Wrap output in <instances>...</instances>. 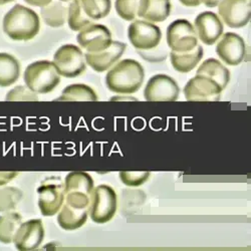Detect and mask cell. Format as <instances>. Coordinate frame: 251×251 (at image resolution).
Listing matches in <instances>:
<instances>
[{
  "label": "cell",
  "instance_id": "1",
  "mask_svg": "<svg viewBox=\"0 0 251 251\" xmlns=\"http://www.w3.org/2000/svg\"><path fill=\"white\" fill-rule=\"evenodd\" d=\"M145 70L135 59H123L116 64L106 75L108 89L117 94L137 93L144 82Z\"/></svg>",
  "mask_w": 251,
  "mask_h": 251
},
{
  "label": "cell",
  "instance_id": "2",
  "mask_svg": "<svg viewBox=\"0 0 251 251\" xmlns=\"http://www.w3.org/2000/svg\"><path fill=\"white\" fill-rule=\"evenodd\" d=\"M39 29V16L24 5H14L3 18V30L12 40H30L37 35Z\"/></svg>",
  "mask_w": 251,
  "mask_h": 251
},
{
  "label": "cell",
  "instance_id": "3",
  "mask_svg": "<svg viewBox=\"0 0 251 251\" xmlns=\"http://www.w3.org/2000/svg\"><path fill=\"white\" fill-rule=\"evenodd\" d=\"M24 79L26 87L35 94H49L59 85L60 75L52 61L38 60L25 69Z\"/></svg>",
  "mask_w": 251,
  "mask_h": 251
},
{
  "label": "cell",
  "instance_id": "4",
  "mask_svg": "<svg viewBox=\"0 0 251 251\" xmlns=\"http://www.w3.org/2000/svg\"><path fill=\"white\" fill-rule=\"evenodd\" d=\"M89 205V215L98 224L111 221L117 212V194L109 185L101 184L94 188Z\"/></svg>",
  "mask_w": 251,
  "mask_h": 251
},
{
  "label": "cell",
  "instance_id": "5",
  "mask_svg": "<svg viewBox=\"0 0 251 251\" xmlns=\"http://www.w3.org/2000/svg\"><path fill=\"white\" fill-rule=\"evenodd\" d=\"M38 207L44 216H54L65 203V182L58 176L46 178L37 188Z\"/></svg>",
  "mask_w": 251,
  "mask_h": 251
},
{
  "label": "cell",
  "instance_id": "6",
  "mask_svg": "<svg viewBox=\"0 0 251 251\" xmlns=\"http://www.w3.org/2000/svg\"><path fill=\"white\" fill-rule=\"evenodd\" d=\"M52 62L57 73L69 78L80 75L87 68L85 53L75 45L60 47L55 51Z\"/></svg>",
  "mask_w": 251,
  "mask_h": 251
},
{
  "label": "cell",
  "instance_id": "7",
  "mask_svg": "<svg viewBox=\"0 0 251 251\" xmlns=\"http://www.w3.org/2000/svg\"><path fill=\"white\" fill-rule=\"evenodd\" d=\"M166 39L171 51L175 52L190 51L198 46V36L195 28L186 19H177L169 25Z\"/></svg>",
  "mask_w": 251,
  "mask_h": 251
},
{
  "label": "cell",
  "instance_id": "8",
  "mask_svg": "<svg viewBox=\"0 0 251 251\" xmlns=\"http://www.w3.org/2000/svg\"><path fill=\"white\" fill-rule=\"evenodd\" d=\"M128 37L133 47L139 50H152L162 40V31L153 23L136 20L128 28Z\"/></svg>",
  "mask_w": 251,
  "mask_h": 251
},
{
  "label": "cell",
  "instance_id": "9",
  "mask_svg": "<svg viewBox=\"0 0 251 251\" xmlns=\"http://www.w3.org/2000/svg\"><path fill=\"white\" fill-rule=\"evenodd\" d=\"M222 89L218 83L203 75H197L186 83L184 96L188 101H218Z\"/></svg>",
  "mask_w": 251,
  "mask_h": 251
},
{
  "label": "cell",
  "instance_id": "10",
  "mask_svg": "<svg viewBox=\"0 0 251 251\" xmlns=\"http://www.w3.org/2000/svg\"><path fill=\"white\" fill-rule=\"evenodd\" d=\"M180 89L177 81L167 75H156L146 85L144 98L148 101H175Z\"/></svg>",
  "mask_w": 251,
  "mask_h": 251
},
{
  "label": "cell",
  "instance_id": "11",
  "mask_svg": "<svg viewBox=\"0 0 251 251\" xmlns=\"http://www.w3.org/2000/svg\"><path fill=\"white\" fill-rule=\"evenodd\" d=\"M218 12L223 23L231 28L247 25L251 18V0H222Z\"/></svg>",
  "mask_w": 251,
  "mask_h": 251
},
{
  "label": "cell",
  "instance_id": "12",
  "mask_svg": "<svg viewBox=\"0 0 251 251\" xmlns=\"http://www.w3.org/2000/svg\"><path fill=\"white\" fill-rule=\"evenodd\" d=\"M77 44L87 52H99L107 49L113 43L110 29L102 25L92 24L82 28L77 36Z\"/></svg>",
  "mask_w": 251,
  "mask_h": 251
},
{
  "label": "cell",
  "instance_id": "13",
  "mask_svg": "<svg viewBox=\"0 0 251 251\" xmlns=\"http://www.w3.org/2000/svg\"><path fill=\"white\" fill-rule=\"evenodd\" d=\"M45 238V228L40 219H32L20 224L14 235L13 243L20 251L37 249Z\"/></svg>",
  "mask_w": 251,
  "mask_h": 251
},
{
  "label": "cell",
  "instance_id": "14",
  "mask_svg": "<svg viewBox=\"0 0 251 251\" xmlns=\"http://www.w3.org/2000/svg\"><path fill=\"white\" fill-rule=\"evenodd\" d=\"M246 47L244 39L234 32H226L216 46V53L228 66H238L245 57Z\"/></svg>",
  "mask_w": 251,
  "mask_h": 251
},
{
  "label": "cell",
  "instance_id": "15",
  "mask_svg": "<svg viewBox=\"0 0 251 251\" xmlns=\"http://www.w3.org/2000/svg\"><path fill=\"white\" fill-rule=\"evenodd\" d=\"M198 38L207 46H213L223 34L224 26L216 13L204 11L200 13L194 23Z\"/></svg>",
  "mask_w": 251,
  "mask_h": 251
},
{
  "label": "cell",
  "instance_id": "16",
  "mask_svg": "<svg viewBox=\"0 0 251 251\" xmlns=\"http://www.w3.org/2000/svg\"><path fill=\"white\" fill-rule=\"evenodd\" d=\"M126 49V44L113 40L109 48L99 52H86V62L97 73H103L117 64Z\"/></svg>",
  "mask_w": 251,
  "mask_h": 251
},
{
  "label": "cell",
  "instance_id": "17",
  "mask_svg": "<svg viewBox=\"0 0 251 251\" xmlns=\"http://www.w3.org/2000/svg\"><path fill=\"white\" fill-rule=\"evenodd\" d=\"M170 0H140L138 16L149 23H162L171 13Z\"/></svg>",
  "mask_w": 251,
  "mask_h": 251
},
{
  "label": "cell",
  "instance_id": "18",
  "mask_svg": "<svg viewBox=\"0 0 251 251\" xmlns=\"http://www.w3.org/2000/svg\"><path fill=\"white\" fill-rule=\"evenodd\" d=\"M89 217V208L78 209L64 203L57 215L58 225L65 230H75L85 225Z\"/></svg>",
  "mask_w": 251,
  "mask_h": 251
},
{
  "label": "cell",
  "instance_id": "19",
  "mask_svg": "<svg viewBox=\"0 0 251 251\" xmlns=\"http://www.w3.org/2000/svg\"><path fill=\"white\" fill-rule=\"evenodd\" d=\"M204 54L203 48L201 46H197L190 51L186 52H175L171 51L170 59L171 64L175 71L182 74H187L193 71L199 65Z\"/></svg>",
  "mask_w": 251,
  "mask_h": 251
},
{
  "label": "cell",
  "instance_id": "20",
  "mask_svg": "<svg viewBox=\"0 0 251 251\" xmlns=\"http://www.w3.org/2000/svg\"><path fill=\"white\" fill-rule=\"evenodd\" d=\"M197 75H203L216 81L220 88L224 90L230 80V73L225 66L215 58H208L204 60L198 68Z\"/></svg>",
  "mask_w": 251,
  "mask_h": 251
},
{
  "label": "cell",
  "instance_id": "21",
  "mask_svg": "<svg viewBox=\"0 0 251 251\" xmlns=\"http://www.w3.org/2000/svg\"><path fill=\"white\" fill-rule=\"evenodd\" d=\"M20 65L18 60L6 52H0V87L12 86L19 78Z\"/></svg>",
  "mask_w": 251,
  "mask_h": 251
},
{
  "label": "cell",
  "instance_id": "22",
  "mask_svg": "<svg viewBox=\"0 0 251 251\" xmlns=\"http://www.w3.org/2000/svg\"><path fill=\"white\" fill-rule=\"evenodd\" d=\"M94 180L89 173L71 172L65 179V190L67 193H82L91 195L94 186Z\"/></svg>",
  "mask_w": 251,
  "mask_h": 251
},
{
  "label": "cell",
  "instance_id": "23",
  "mask_svg": "<svg viewBox=\"0 0 251 251\" xmlns=\"http://www.w3.org/2000/svg\"><path fill=\"white\" fill-rule=\"evenodd\" d=\"M46 25L50 27H60L68 20L69 6H66L61 1H51L40 11Z\"/></svg>",
  "mask_w": 251,
  "mask_h": 251
},
{
  "label": "cell",
  "instance_id": "24",
  "mask_svg": "<svg viewBox=\"0 0 251 251\" xmlns=\"http://www.w3.org/2000/svg\"><path fill=\"white\" fill-rule=\"evenodd\" d=\"M99 100L96 92L83 83H74L68 86L55 100L60 101H97Z\"/></svg>",
  "mask_w": 251,
  "mask_h": 251
},
{
  "label": "cell",
  "instance_id": "25",
  "mask_svg": "<svg viewBox=\"0 0 251 251\" xmlns=\"http://www.w3.org/2000/svg\"><path fill=\"white\" fill-rule=\"evenodd\" d=\"M22 223L23 216L17 212L9 211L0 216V242L4 244L11 243Z\"/></svg>",
  "mask_w": 251,
  "mask_h": 251
},
{
  "label": "cell",
  "instance_id": "26",
  "mask_svg": "<svg viewBox=\"0 0 251 251\" xmlns=\"http://www.w3.org/2000/svg\"><path fill=\"white\" fill-rule=\"evenodd\" d=\"M68 24L70 28L74 31H80L89 25L94 24V20L91 19L83 10L80 0H73L70 3Z\"/></svg>",
  "mask_w": 251,
  "mask_h": 251
},
{
  "label": "cell",
  "instance_id": "27",
  "mask_svg": "<svg viewBox=\"0 0 251 251\" xmlns=\"http://www.w3.org/2000/svg\"><path fill=\"white\" fill-rule=\"evenodd\" d=\"M83 10L93 20H99L109 15L112 2L111 0H80Z\"/></svg>",
  "mask_w": 251,
  "mask_h": 251
},
{
  "label": "cell",
  "instance_id": "28",
  "mask_svg": "<svg viewBox=\"0 0 251 251\" xmlns=\"http://www.w3.org/2000/svg\"><path fill=\"white\" fill-rule=\"evenodd\" d=\"M23 192L15 187L0 188V212H9L18 205L23 199Z\"/></svg>",
  "mask_w": 251,
  "mask_h": 251
},
{
  "label": "cell",
  "instance_id": "29",
  "mask_svg": "<svg viewBox=\"0 0 251 251\" xmlns=\"http://www.w3.org/2000/svg\"><path fill=\"white\" fill-rule=\"evenodd\" d=\"M140 0H116L115 7L119 16L132 22L138 15Z\"/></svg>",
  "mask_w": 251,
  "mask_h": 251
},
{
  "label": "cell",
  "instance_id": "30",
  "mask_svg": "<svg viewBox=\"0 0 251 251\" xmlns=\"http://www.w3.org/2000/svg\"><path fill=\"white\" fill-rule=\"evenodd\" d=\"M121 181L130 187H139L143 185L150 177V172L145 171H122L119 173Z\"/></svg>",
  "mask_w": 251,
  "mask_h": 251
},
{
  "label": "cell",
  "instance_id": "31",
  "mask_svg": "<svg viewBox=\"0 0 251 251\" xmlns=\"http://www.w3.org/2000/svg\"><path fill=\"white\" fill-rule=\"evenodd\" d=\"M6 100L9 101H15V100H38V98L36 94L32 91H30L27 87L18 86L14 89H12L5 98Z\"/></svg>",
  "mask_w": 251,
  "mask_h": 251
},
{
  "label": "cell",
  "instance_id": "32",
  "mask_svg": "<svg viewBox=\"0 0 251 251\" xmlns=\"http://www.w3.org/2000/svg\"><path fill=\"white\" fill-rule=\"evenodd\" d=\"M91 195L82 193H67L66 194V203L72 207L78 209H87L90 205Z\"/></svg>",
  "mask_w": 251,
  "mask_h": 251
},
{
  "label": "cell",
  "instance_id": "33",
  "mask_svg": "<svg viewBox=\"0 0 251 251\" xmlns=\"http://www.w3.org/2000/svg\"><path fill=\"white\" fill-rule=\"evenodd\" d=\"M17 176H18V172H13V171L0 172V187L8 184L13 179H15Z\"/></svg>",
  "mask_w": 251,
  "mask_h": 251
},
{
  "label": "cell",
  "instance_id": "34",
  "mask_svg": "<svg viewBox=\"0 0 251 251\" xmlns=\"http://www.w3.org/2000/svg\"><path fill=\"white\" fill-rule=\"evenodd\" d=\"M25 1L26 3H28L29 5L43 8V7L47 6L48 4H50L52 1V0H25Z\"/></svg>",
  "mask_w": 251,
  "mask_h": 251
},
{
  "label": "cell",
  "instance_id": "35",
  "mask_svg": "<svg viewBox=\"0 0 251 251\" xmlns=\"http://www.w3.org/2000/svg\"><path fill=\"white\" fill-rule=\"evenodd\" d=\"M179 1L187 7H196L203 3V0H179Z\"/></svg>",
  "mask_w": 251,
  "mask_h": 251
},
{
  "label": "cell",
  "instance_id": "36",
  "mask_svg": "<svg viewBox=\"0 0 251 251\" xmlns=\"http://www.w3.org/2000/svg\"><path fill=\"white\" fill-rule=\"evenodd\" d=\"M221 1L222 0H203V3L209 8H213L217 7Z\"/></svg>",
  "mask_w": 251,
  "mask_h": 251
},
{
  "label": "cell",
  "instance_id": "37",
  "mask_svg": "<svg viewBox=\"0 0 251 251\" xmlns=\"http://www.w3.org/2000/svg\"><path fill=\"white\" fill-rule=\"evenodd\" d=\"M12 1H14V0H0V5H4V4L10 3Z\"/></svg>",
  "mask_w": 251,
  "mask_h": 251
},
{
  "label": "cell",
  "instance_id": "38",
  "mask_svg": "<svg viewBox=\"0 0 251 251\" xmlns=\"http://www.w3.org/2000/svg\"><path fill=\"white\" fill-rule=\"evenodd\" d=\"M59 1H61V2H70V1H73V0H59Z\"/></svg>",
  "mask_w": 251,
  "mask_h": 251
}]
</instances>
